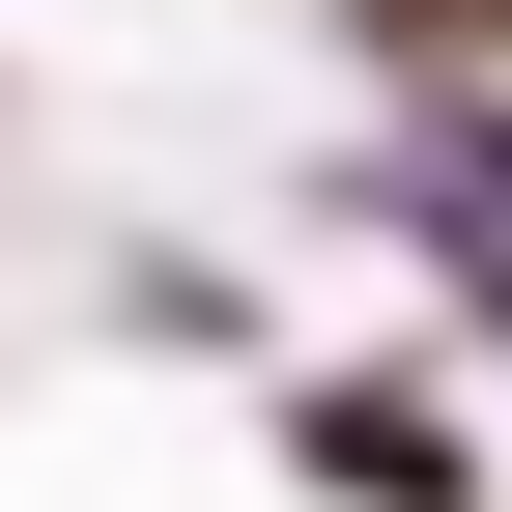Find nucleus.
<instances>
[{
  "instance_id": "1",
  "label": "nucleus",
  "mask_w": 512,
  "mask_h": 512,
  "mask_svg": "<svg viewBox=\"0 0 512 512\" xmlns=\"http://www.w3.org/2000/svg\"><path fill=\"white\" fill-rule=\"evenodd\" d=\"M456 29H484V0H456Z\"/></svg>"
}]
</instances>
